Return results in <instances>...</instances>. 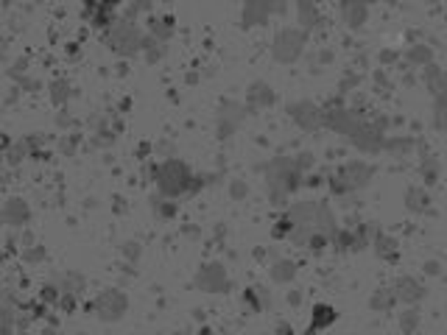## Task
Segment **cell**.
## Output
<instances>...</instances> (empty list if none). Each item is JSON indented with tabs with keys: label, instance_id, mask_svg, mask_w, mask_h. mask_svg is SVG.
Here are the masks:
<instances>
[{
	"label": "cell",
	"instance_id": "6da1fadb",
	"mask_svg": "<svg viewBox=\"0 0 447 335\" xmlns=\"http://www.w3.org/2000/svg\"><path fill=\"white\" fill-rule=\"evenodd\" d=\"M109 42H112L118 50H126V53H129V50H135V48H137L140 36H137V31L132 34V28H121V31H118V34H115Z\"/></svg>",
	"mask_w": 447,
	"mask_h": 335
}]
</instances>
